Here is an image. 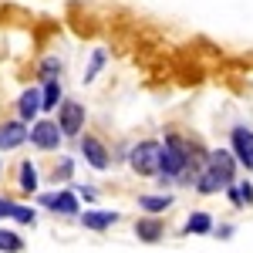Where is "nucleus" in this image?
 <instances>
[{"label":"nucleus","mask_w":253,"mask_h":253,"mask_svg":"<svg viewBox=\"0 0 253 253\" xmlns=\"http://www.w3.org/2000/svg\"><path fill=\"white\" fill-rule=\"evenodd\" d=\"M182 233H186V236H206V233H213V216L203 213V210L189 213L186 226H182Z\"/></svg>","instance_id":"ddd939ff"},{"label":"nucleus","mask_w":253,"mask_h":253,"mask_svg":"<svg viewBox=\"0 0 253 253\" xmlns=\"http://www.w3.org/2000/svg\"><path fill=\"white\" fill-rule=\"evenodd\" d=\"M172 203H175V199H172L169 193H166V196H138V206H142V210H145L149 216L166 213V210H169Z\"/></svg>","instance_id":"2eb2a0df"},{"label":"nucleus","mask_w":253,"mask_h":253,"mask_svg":"<svg viewBox=\"0 0 253 253\" xmlns=\"http://www.w3.org/2000/svg\"><path fill=\"white\" fill-rule=\"evenodd\" d=\"M71 175H75V162H71L68 156L58 159V162H54V169H51V179H54V182H68Z\"/></svg>","instance_id":"412c9836"},{"label":"nucleus","mask_w":253,"mask_h":253,"mask_svg":"<svg viewBox=\"0 0 253 253\" xmlns=\"http://www.w3.org/2000/svg\"><path fill=\"white\" fill-rule=\"evenodd\" d=\"M7 216H10L14 223H20V226H34V223H38V210H34V206H20V203H10Z\"/></svg>","instance_id":"f3484780"},{"label":"nucleus","mask_w":253,"mask_h":253,"mask_svg":"<svg viewBox=\"0 0 253 253\" xmlns=\"http://www.w3.org/2000/svg\"><path fill=\"white\" fill-rule=\"evenodd\" d=\"M61 71H64V64H61V58H44L38 64V75H41V81H61Z\"/></svg>","instance_id":"a211bd4d"},{"label":"nucleus","mask_w":253,"mask_h":253,"mask_svg":"<svg viewBox=\"0 0 253 253\" xmlns=\"http://www.w3.org/2000/svg\"><path fill=\"white\" fill-rule=\"evenodd\" d=\"M58 125L64 132V138H78L84 132V105L75 101V98H64L58 108Z\"/></svg>","instance_id":"7ed1b4c3"},{"label":"nucleus","mask_w":253,"mask_h":253,"mask_svg":"<svg viewBox=\"0 0 253 253\" xmlns=\"http://www.w3.org/2000/svg\"><path fill=\"white\" fill-rule=\"evenodd\" d=\"M7 210H10V199H3V196H0V216H7Z\"/></svg>","instance_id":"a878e982"},{"label":"nucleus","mask_w":253,"mask_h":253,"mask_svg":"<svg viewBox=\"0 0 253 253\" xmlns=\"http://www.w3.org/2000/svg\"><path fill=\"white\" fill-rule=\"evenodd\" d=\"M78 199L91 203V199H95V189H91V186H81V189H78Z\"/></svg>","instance_id":"b1692460"},{"label":"nucleus","mask_w":253,"mask_h":253,"mask_svg":"<svg viewBox=\"0 0 253 253\" xmlns=\"http://www.w3.org/2000/svg\"><path fill=\"white\" fill-rule=\"evenodd\" d=\"M20 193H38V166L27 159V162H20Z\"/></svg>","instance_id":"dca6fc26"},{"label":"nucleus","mask_w":253,"mask_h":253,"mask_svg":"<svg viewBox=\"0 0 253 253\" xmlns=\"http://www.w3.org/2000/svg\"><path fill=\"white\" fill-rule=\"evenodd\" d=\"M41 101H44V112L61 108V101H64V88H61V81H44V88H41Z\"/></svg>","instance_id":"4468645a"},{"label":"nucleus","mask_w":253,"mask_h":253,"mask_svg":"<svg viewBox=\"0 0 253 253\" xmlns=\"http://www.w3.org/2000/svg\"><path fill=\"white\" fill-rule=\"evenodd\" d=\"M122 216L115 210H84L81 213V226L84 230H91V233H105V230H112Z\"/></svg>","instance_id":"1a4fd4ad"},{"label":"nucleus","mask_w":253,"mask_h":253,"mask_svg":"<svg viewBox=\"0 0 253 253\" xmlns=\"http://www.w3.org/2000/svg\"><path fill=\"white\" fill-rule=\"evenodd\" d=\"M213 233L219 236V240H230V236H233V226H216Z\"/></svg>","instance_id":"393cba45"},{"label":"nucleus","mask_w":253,"mask_h":253,"mask_svg":"<svg viewBox=\"0 0 253 253\" xmlns=\"http://www.w3.org/2000/svg\"><path fill=\"white\" fill-rule=\"evenodd\" d=\"M61 142H64V132H61L58 122L38 118V122L31 125V145H34V149H41V152H54Z\"/></svg>","instance_id":"f03ea898"},{"label":"nucleus","mask_w":253,"mask_h":253,"mask_svg":"<svg viewBox=\"0 0 253 253\" xmlns=\"http://www.w3.org/2000/svg\"><path fill=\"white\" fill-rule=\"evenodd\" d=\"M0 253H24V240L14 230H0Z\"/></svg>","instance_id":"6ab92c4d"},{"label":"nucleus","mask_w":253,"mask_h":253,"mask_svg":"<svg viewBox=\"0 0 253 253\" xmlns=\"http://www.w3.org/2000/svg\"><path fill=\"white\" fill-rule=\"evenodd\" d=\"M132 230H135L138 243H159V240L166 236V223H162L159 216H138Z\"/></svg>","instance_id":"9d476101"},{"label":"nucleus","mask_w":253,"mask_h":253,"mask_svg":"<svg viewBox=\"0 0 253 253\" xmlns=\"http://www.w3.org/2000/svg\"><path fill=\"white\" fill-rule=\"evenodd\" d=\"M230 145H233V156L243 169H253V128L247 125H236L230 132Z\"/></svg>","instance_id":"423d86ee"},{"label":"nucleus","mask_w":253,"mask_h":253,"mask_svg":"<svg viewBox=\"0 0 253 253\" xmlns=\"http://www.w3.org/2000/svg\"><path fill=\"white\" fill-rule=\"evenodd\" d=\"M105 61H108V51H101V47H98L95 54H91V64H88V71H84V84H91V81H95L98 75H101Z\"/></svg>","instance_id":"aec40b11"},{"label":"nucleus","mask_w":253,"mask_h":253,"mask_svg":"<svg viewBox=\"0 0 253 253\" xmlns=\"http://www.w3.org/2000/svg\"><path fill=\"white\" fill-rule=\"evenodd\" d=\"M38 203L44 210H51V213L58 216H78L81 213V199L75 189H58V193H41Z\"/></svg>","instance_id":"20e7f679"},{"label":"nucleus","mask_w":253,"mask_h":253,"mask_svg":"<svg viewBox=\"0 0 253 253\" xmlns=\"http://www.w3.org/2000/svg\"><path fill=\"white\" fill-rule=\"evenodd\" d=\"M78 149H81V156H84V162H88L91 169H108V166H112V156H108L105 142L98 135H81Z\"/></svg>","instance_id":"39448f33"},{"label":"nucleus","mask_w":253,"mask_h":253,"mask_svg":"<svg viewBox=\"0 0 253 253\" xmlns=\"http://www.w3.org/2000/svg\"><path fill=\"white\" fill-rule=\"evenodd\" d=\"M226 199H230V203H233L236 210H243V206H247V203H243V193H240V186H226Z\"/></svg>","instance_id":"4be33fe9"},{"label":"nucleus","mask_w":253,"mask_h":253,"mask_svg":"<svg viewBox=\"0 0 253 253\" xmlns=\"http://www.w3.org/2000/svg\"><path fill=\"white\" fill-rule=\"evenodd\" d=\"M0 175H3V166H0Z\"/></svg>","instance_id":"bb28decb"},{"label":"nucleus","mask_w":253,"mask_h":253,"mask_svg":"<svg viewBox=\"0 0 253 253\" xmlns=\"http://www.w3.org/2000/svg\"><path fill=\"white\" fill-rule=\"evenodd\" d=\"M24 142H31V128H27V122H3L0 125V152H10V149H20Z\"/></svg>","instance_id":"0eeeda50"},{"label":"nucleus","mask_w":253,"mask_h":253,"mask_svg":"<svg viewBox=\"0 0 253 253\" xmlns=\"http://www.w3.org/2000/svg\"><path fill=\"white\" fill-rule=\"evenodd\" d=\"M236 156L233 149H210V169H216V172L223 175V182L226 186H233L236 182Z\"/></svg>","instance_id":"6e6552de"},{"label":"nucleus","mask_w":253,"mask_h":253,"mask_svg":"<svg viewBox=\"0 0 253 253\" xmlns=\"http://www.w3.org/2000/svg\"><path fill=\"white\" fill-rule=\"evenodd\" d=\"M236 186H240V193H243V203L250 206V203H253V182H247V179H243V182H236Z\"/></svg>","instance_id":"5701e85b"},{"label":"nucleus","mask_w":253,"mask_h":253,"mask_svg":"<svg viewBox=\"0 0 253 253\" xmlns=\"http://www.w3.org/2000/svg\"><path fill=\"white\" fill-rule=\"evenodd\" d=\"M41 112H44L41 88H27V91H20V98H17V118H20V122H31V118H38Z\"/></svg>","instance_id":"9b49d317"},{"label":"nucleus","mask_w":253,"mask_h":253,"mask_svg":"<svg viewBox=\"0 0 253 253\" xmlns=\"http://www.w3.org/2000/svg\"><path fill=\"white\" fill-rule=\"evenodd\" d=\"M128 166L135 175H145V179H156L162 172V142L159 138H142L138 145H132L128 152Z\"/></svg>","instance_id":"f257e3e1"},{"label":"nucleus","mask_w":253,"mask_h":253,"mask_svg":"<svg viewBox=\"0 0 253 253\" xmlns=\"http://www.w3.org/2000/svg\"><path fill=\"white\" fill-rule=\"evenodd\" d=\"M193 189L199 196H213V193H219V189H226V182H223V175L216 172V169H210V166H206V169L199 172V179H196Z\"/></svg>","instance_id":"f8f14e48"}]
</instances>
